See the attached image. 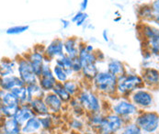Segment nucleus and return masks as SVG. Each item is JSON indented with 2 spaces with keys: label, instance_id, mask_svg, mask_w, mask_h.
<instances>
[{
  "label": "nucleus",
  "instance_id": "obj_1",
  "mask_svg": "<svg viewBox=\"0 0 159 134\" xmlns=\"http://www.w3.org/2000/svg\"><path fill=\"white\" fill-rule=\"evenodd\" d=\"M138 34L142 39L143 49L149 51L153 57L159 58V27L150 22L138 25Z\"/></svg>",
  "mask_w": 159,
  "mask_h": 134
},
{
  "label": "nucleus",
  "instance_id": "obj_2",
  "mask_svg": "<svg viewBox=\"0 0 159 134\" xmlns=\"http://www.w3.org/2000/svg\"><path fill=\"white\" fill-rule=\"evenodd\" d=\"M118 77L107 70L99 71L92 81V87L97 93L112 96L117 95Z\"/></svg>",
  "mask_w": 159,
  "mask_h": 134
},
{
  "label": "nucleus",
  "instance_id": "obj_3",
  "mask_svg": "<svg viewBox=\"0 0 159 134\" xmlns=\"http://www.w3.org/2000/svg\"><path fill=\"white\" fill-rule=\"evenodd\" d=\"M142 87H144V84L141 74L127 71L125 74L118 77L117 95L120 96L129 97L132 93Z\"/></svg>",
  "mask_w": 159,
  "mask_h": 134
},
{
  "label": "nucleus",
  "instance_id": "obj_4",
  "mask_svg": "<svg viewBox=\"0 0 159 134\" xmlns=\"http://www.w3.org/2000/svg\"><path fill=\"white\" fill-rule=\"evenodd\" d=\"M134 121L143 134H156L159 129V114L151 110H140Z\"/></svg>",
  "mask_w": 159,
  "mask_h": 134
},
{
  "label": "nucleus",
  "instance_id": "obj_5",
  "mask_svg": "<svg viewBox=\"0 0 159 134\" xmlns=\"http://www.w3.org/2000/svg\"><path fill=\"white\" fill-rule=\"evenodd\" d=\"M139 111L140 109L129 97H119L111 104V112L123 118L126 123L133 121Z\"/></svg>",
  "mask_w": 159,
  "mask_h": 134
},
{
  "label": "nucleus",
  "instance_id": "obj_6",
  "mask_svg": "<svg viewBox=\"0 0 159 134\" xmlns=\"http://www.w3.org/2000/svg\"><path fill=\"white\" fill-rule=\"evenodd\" d=\"M75 97L78 99L88 114L101 112L102 110L101 99L95 90L81 88Z\"/></svg>",
  "mask_w": 159,
  "mask_h": 134
},
{
  "label": "nucleus",
  "instance_id": "obj_7",
  "mask_svg": "<svg viewBox=\"0 0 159 134\" xmlns=\"http://www.w3.org/2000/svg\"><path fill=\"white\" fill-rule=\"evenodd\" d=\"M126 122L114 113L106 114L102 123L96 130L97 134H117L119 133Z\"/></svg>",
  "mask_w": 159,
  "mask_h": 134
},
{
  "label": "nucleus",
  "instance_id": "obj_8",
  "mask_svg": "<svg viewBox=\"0 0 159 134\" xmlns=\"http://www.w3.org/2000/svg\"><path fill=\"white\" fill-rule=\"evenodd\" d=\"M17 73L26 86L38 83V75L35 74L30 63L24 55H20L17 58Z\"/></svg>",
  "mask_w": 159,
  "mask_h": 134
},
{
  "label": "nucleus",
  "instance_id": "obj_9",
  "mask_svg": "<svg viewBox=\"0 0 159 134\" xmlns=\"http://www.w3.org/2000/svg\"><path fill=\"white\" fill-rule=\"evenodd\" d=\"M129 98L140 110H146L154 105V95L145 87L132 93Z\"/></svg>",
  "mask_w": 159,
  "mask_h": 134
},
{
  "label": "nucleus",
  "instance_id": "obj_10",
  "mask_svg": "<svg viewBox=\"0 0 159 134\" xmlns=\"http://www.w3.org/2000/svg\"><path fill=\"white\" fill-rule=\"evenodd\" d=\"M42 46L40 44H37V46H35L30 51L27 52L26 54H24V56L29 60V62L30 63L31 66L33 68L35 74L38 75V77L41 75L42 71L43 65H45V54H44V48L40 49Z\"/></svg>",
  "mask_w": 159,
  "mask_h": 134
},
{
  "label": "nucleus",
  "instance_id": "obj_11",
  "mask_svg": "<svg viewBox=\"0 0 159 134\" xmlns=\"http://www.w3.org/2000/svg\"><path fill=\"white\" fill-rule=\"evenodd\" d=\"M38 83L46 93L52 92L53 87H55V85L57 84V80H56L55 76L53 75L52 68L50 64L45 63V65H43L42 74L39 76Z\"/></svg>",
  "mask_w": 159,
  "mask_h": 134
},
{
  "label": "nucleus",
  "instance_id": "obj_12",
  "mask_svg": "<svg viewBox=\"0 0 159 134\" xmlns=\"http://www.w3.org/2000/svg\"><path fill=\"white\" fill-rule=\"evenodd\" d=\"M44 54L51 61H54L55 59L64 55V40L61 38H55L52 41H51L44 48Z\"/></svg>",
  "mask_w": 159,
  "mask_h": 134
},
{
  "label": "nucleus",
  "instance_id": "obj_13",
  "mask_svg": "<svg viewBox=\"0 0 159 134\" xmlns=\"http://www.w3.org/2000/svg\"><path fill=\"white\" fill-rule=\"evenodd\" d=\"M141 76L146 88L159 87V69L153 66L143 68Z\"/></svg>",
  "mask_w": 159,
  "mask_h": 134
},
{
  "label": "nucleus",
  "instance_id": "obj_14",
  "mask_svg": "<svg viewBox=\"0 0 159 134\" xmlns=\"http://www.w3.org/2000/svg\"><path fill=\"white\" fill-rule=\"evenodd\" d=\"M43 99H44V102L46 103L51 114L58 115L63 111L65 103L53 92L46 93Z\"/></svg>",
  "mask_w": 159,
  "mask_h": 134
},
{
  "label": "nucleus",
  "instance_id": "obj_15",
  "mask_svg": "<svg viewBox=\"0 0 159 134\" xmlns=\"http://www.w3.org/2000/svg\"><path fill=\"white\" fill-rule=\"evenodd\" d=\"M26 86L24 84L20 77L18 74H13L6 77H1V82H0V87L1 89L5 91H12L15 88L21 87Z\"/></svg>",
  "mask_w": 159,
  "mask_h": 134
},
{
  "label": "nucleus",
  "instance_id": "obj_16",
  "mask_svg": "<svg viewBox=\"0 0 159 134\" xmlns=\"http://www.w3.org/2000/svg\"><path fill=\"white\" fill-rule=\"evenodd\" d=\"M79 39L75 36H71L64 40V48H65V54L69 56L71 59H75L78 57L79 54Z\"/></svg>",
  "mask_w": 159,
  "mask_h": 134
},
{
  "label": "nucleus",
  "instance_id": "obj_17",
  "mask_svg": "<svg viewBox=\"0 0 159 134\" xmlns=\"http://www.w3.org/2000/svg\"><path fill=\"white\" fill-rule=\"evenodd\" d=\"M21 132V126L14 118H2L1 120V134H18Z\"/></svg>",
  "mask_w": 159,
  "mask_h": 134
},
{
  "label": "nucleus",
  "instance_id": "obj_18",
  "mask_svg": "<svg viewBox=\"0 0 159 134\" xmlns=\"http://www.w3.org/2000/svg\"><path fill=\"white\" fill-rule=\"evenodd\" d=\"M137 16L141 22H152L156 17V14L150 5V3H143L137 8Z\"/></svg>",
  "mask_w": 159,
  "mask_h": 134
},
{
  "label": "nucleus",
  "instance_id": "obj_19",
  "mask_svg": "<svg viewBox=\"0 0 159 134\" xmlns=\"http://www.w3.org/2000/svg\"><path fill=\"white\" fill-rule=\"evenodd\" d=\"M34 116L36 115L34 114L30 105L26 104V105H20L18 110L14 116V118L20 126H23L30 118H31Z\"/></svg>",
  "mask_w": 159,
  "mask_h": 134
},
{
  "label": "nucleus",
  "instance_id": "obj_20",
  "mask_svg": "<svg viewBox=\"0 0 159 134\" xmlns=\"http://www.w3.org/2000/svg\"><path fill=\"white\" fill-rule=\"evenodd\" d=\"M17 72V59H10L4 57L0 64V74L1 77H6L15 74Z\"/></svg>",
  "mask_w": 159,
  "mask_h": 134
},
{
  "label": "nucleus",
  "instance_id": "obj_21",
  "mask_svg": "<svg viewBox=\"0 0 159 134\" xmlns=\"http://www.w3.org/2000/svg\"><path fill=\"white\" fill-rule=\"evenodd\" d=\"M43 130L40 117L34 116L30 118L23 126H21V132L25 134H37Z\"/></svg>",
  "mask_w": 159,
  "mask_h": 134
},
{
  "label": "nucleus",
  "instance_id": "obj_22",
  "mask_svg": "<svg viewBox=\"0 0 159 134\" xmlns=\"http://www.w3.org/2000/svg\"><path fill=\"white\" fill-rule=\"evenodd\" d=\"M107 71L115 76L120 77L127 73V68L123 62L117 59H111L107 63Z\"/></svg>",
  "mask_w": 159,
  "mask_h": 134
},
{
  "label": "nucleus",
  "instance_id": "obj_23",
  "mask_svg": "<svg viewBox=\"0 0 159 134\" xmlns=\"http://www.w3.org/2000/svg\"><path fill=\"white\" fill-rule=\"evenodd\" d=\"M29 105L34 114L38 117H43L51 114L43 98H32Z\"/></svg>",
  "mask_w": 159,
  "mask_h": 134
},
{
  "label": "nucleus",
  "instance_id": "obj_24",
  "mask_svg": "<svg viewBox=\"0 0 159 134\" xmlns=\"http://www.w3.org/2000/svg\"><path fill=\"white\" fill-rule=\"evenodd\" d=\"M0 99H1V105L3 106H7V107H19L20 106V102L12 91L0 90Z\"/></svg>",
  "mask_w": 159,
  "mask_h": 134
},
{
  "label": "nucleus",
  "instance_id": "obj_25",
  "mask_svg": "<svg viewBox=\"0 0 159 134\" xmlns=\"http://www.w3.org/2000/svg\"><path fill=\"white\" fill-rule=\"evenodd\" d=\"M73 62H74V60L71 59L66 54H64L61 57L54 60V64L62 67L67 73L69 77H71L74 74V72L72 69L73 68Z\"/></svg>",
  "mask_w": 159,
  "mask_h": 134
},
{
  "label": "nucleus",
  "instance_id": "obj_26",
  "mask_svg": "<svg viewBox=\"0 0 159 134\" xmlns=\"http://www.w3.org/2000/svg\"><path fill=\"white\" fill-rule=\"evenodd\" d=\"M98 72H99V70L98 68V64H91V65H89L82 68L81 75L86 81L92 82Z\"/></svg>",
  "mask_w": 159,
  "mask_h": 134
},
{
  "label": "nucleus",
  "instance_id": "obj_27",
  "mask_svg": "<svg viewBox=\"0 0 159 134\" xmlns=\"http://www.w3.org/2000/svg\"><path fill=\"white\" fill-rule=\"evenodd\" d=\"M12 92L15 94V96H17L20 105H26V104H30V102L31 101V97L29 94V91L27 88V86H24L21 87H18L12 90Z\"/></svg>",
  "mask_w": 159,
  "mask_h": 134
},
{
  "label": "nucleus",
  "instance_id": "obj_28",
  "mask_svg": "<svg viewBox=\"0 0 159 134\" xmlns=\"http://www.w3.org/2000/svg\"><path fill=\"white\" fill-rule=\"evenodd\" d=\"M52 92H53L65 104H68L73 97L65 88L63 83H60V82H57V84L55 85V87H53Z\"/></svg>",
  "mask_w": 159,
  "mask_h": 134
},
{
  "label": "nucleus",
  "instance_id": "obj_29",
  "mask_svg": "<svg viewBox=\"0 0 159 134\" xmlns=\"http://www.w3.org/2000/svg\"><path fill=\"white\" fill-rule=\"evenodd\" d=\"M104 117H105V115L102 114V111L88 114V118H87L88 119V125L90 126L92 131L96 132V130L102 123Z\"/></svg>",
  "mask_w": 159,
  "mask_h": 134
},
{
  "label": "nucleus",
  "instance_id": "obj_30",
  "mask_svg": "<svg viewBox=\"0 0 159 134\" xmlns=\"http://www.w3.org/2000/svg\"><path fill=\"white\" fill-rule=\"evenodd\" d=\"M27 88H28L29 94L31 98H43L46 94V92L42 88V87L39 85V83L28 85Z\"/></svg>",
  "mask_w": 159,
  "mask_h": 134
},
{
  "label": "nucleus",
  "instance_id": "obj_31",
  "mask_svg": "<svg viewBox=\"0 0 159 134\" xmlns=\"http://www.w3.org/2000/svg\"><path fill=\"white\" fill-rule=\"evenodd\" d=\"M69 107L71 108L72 111L74 113V115L75 117H83L84 115H86V110L85 109L83 108V106L80 104V102L78 101V99L75 96V97H72V99L70 100V102L68 103Z\"/></svg>",
  "mask_w": 159,
  "mask_h": 134
},
{
  "label": "nucleus",
  "instance_id": "obj_32",
  "mask_svg": "<svg viewBox=\"0 0 159 134\" xmlns=\"http://www.w3.org/2000/svg\"><path fill=\"white\" fill-rule=\"evenodd\" d=\"M63 85H64V87L66 89V91L68 92L73 97L76 96L77 94L81 90L79 84L76 81L73 80V79H70V78H69L67 81H66L65 83H63Z\"/></svg>",
  "mask_w": 159,
  "mask_h": 134
},
{
  "label": "nucleus",
  "instance_id": "obj_33",
  "mask_svg": "<svg viewBox=\"0 0 159 134\" xmlns=\"http://www.w3.org/2000/svg\"><path fill=\"white\" fill-rule=\"evenodd\" d=\"M52 73H53V75L55 76L57 82H60V83H65L66 81H67L69 78V75L67 74V73L62 68L61 66L57 65H53L52 66Z\"/></svg>",
  "mask_w": 159,
  "mask_h": 134
},
{
  "label": "nucleus",
  "instance_id": "obj_34",
  "mask_svg": "<svg viewBox=\"0 0 159 134\" xmlns=\"http://www.w3.org/2000/svg\"><path fill=\"white\" fill-rule=\"evenodd\" d=\"M120 134H143L142 130L139 128V126L133 120L130 122H127L122 130L120 132Z\"/></svg>",
  "mask_w": 159,
  "mask_h": 134
},
{
  "label": "nucleus",
  "instance_id": "obj_35",
  "mask_svg": "<svg viewBox=\"0 0 159 134\" xmlns=\"http://www.w3.org/2000/svg\"><path fill=\"white\" fill-rule=\"evenodd\" d=\"M54 116L53 114H49L47 116L40 117L42 128L43 131H50L53 128L54 126Z\"/></svg>",
  "mask_w": 159,
  "mask_h": 134
},
{
  "label": "nucleus",
  "instance_id": "obj_36",
  "mask_svg": "<svg viewBox=\"0 0 159 134\" xmlns=\"http://www.w3.org/2000/svg\"><path fill=\"white\" fill-rule=\"evenodd\" d=\"M30 27L29 25H17V26H12L7 29L6 33L7 35H20L29 30Z\"/></svg>",
  "mask_w": 159,
  "mask_h": 134
},
{
  "label": "nucleus",
  "instance_id": "obj_37",
  "mask_svg": "<svg viewBox=\"0 0 159 134\" xmlns=\"http://www.w3.org/2000/svg\"><path fill=\"white\" fill-rule=\"evenodd\" d=\"M20 107V106H19ZM19 107H7V106H0V113L1 117L4 118H14L16 112L18 110Z\"/></svg>",
  "mask_w": 159,
  "mask_h": 134
},
{
  "label": "nucleus",
  "instance_id": "obj_38",
  "mask_svg": "<svg viewBox=\"0 0 159 134\" xmlns=\"http://www.w3.org/2000/svg\"><path fill=\"white\" fill-rule=\"evenodd\" d=\"M69 127L75 132H81L83 131L85 124L83 122V120L81 119V118L79 117H75L73 118L70 121H69Z\"/></svg>",
  "mask_w": 159,
  "mask_h": 134
},
{
  "label": "nucleus",
  "instance_id": "obj_39",
  "mask_svg": "<svg viewBox=\"0 0 159 134\" xmlns=\"http://www.w3.org/2000/svg\"><path fill=\"white\" fill-rule=\"evenodd\" d=\"M73 72L74 74H81V72H82V65L79 61V58H75L74 59V62H73Z\"/></svg>",
  "mask_w": 159,
  "mask_h": 134
},
{
  "label": "nucleus",
  "instance_id": "obj_40",
  "mask_svg": "<svg viewBox=\"0 0 159 134\" xmlns=\"http://www.w3.org/2000/svg\"><path fill=\"white\" fill-rule=\"evenodd\" d=\"M88 19H89V15H88V13H84V15L75 22V26H77V27H84L85 26V24H87V20H88Z\"/></svg>",
  "mask_w": 159,
  "mask_h": 134
},
{
  "label": "nucleus",
  "instance_id": "obj_41",
  "mask_svg": "<svg viewBox=\"0 0 159 134\" xmlns=\"http://www.w3.org/2000/svg\"><path fill=\"white\" fill-rule=\"evenodd\" d=\"M95 53H96V56H97V59H98V64L105 61V54L102 52V51H100V50H96V51H95Z\"/></svg>",
  "mask_w": 159,
  "mask_h": 134
},
{
  "label": "nucleus",
  "instance_id": "obj_42",
  "mask_svg": "<svg viewBox=\"0 0 159 134\" xmlns=\"http://www.w3.org/2000/svg\"><path fill=\"white\" fill-rule=\"evenodd\" d=\"M150 5H151L152 8H153V10H154L156 16H157V15H159V0H155V1H153V2H151Z\"/></svg>",
  "mask_w": 159,
  "mask_h": 134
},
{
  "label": "nucleus",
  "instance_id": "obj_43",
  "mask_svg": "<svg viewBox=\"0 0 159 134\" xmlns=\"http://www.w3.org/2000/svg\"><path fill=\"white\" fill-rule=\"evenodd\" d=\"M84 13H85V12L80 11V10H79V11H77V12H76L73 17H72V19H71V21H72V23H75V22H76V21H77V20H78L82 16H83V15H84Z\"/></svg>",
  "mask_w": 159,
  "mask_h": 134
},
{
  "label": "nucleus",
  "instance_id": "obj_44",
  "mask_svg": "<svg viewBox=\"0 0 159 134\" xmlns=\"http://www.w3.org/2000/svg\"><path fill=\"white\" fill-rule=\"evenodd\" d=\"M89 0H82L80 3V11L86 12V9L88 8L89 6Z\"/></svg>",
  "mask_w": 159,
  "mask_h": 134
},
{
  "label": "nucleus",
  "instance_id": "obj_45",
  "mask_svg": "<svg viewBox=\"0 0 159 134\" xmlns=\"http://www.w3.org/2000/svg\"><path fill=\"white\" fill-rule=\"evenodd\" d=\"M60 21H61V24H62V28L64 29H68L69 27H70V25H71V23H72V21H70L68 20H66V19H62Z\"/></svg>",
  "mask_w": 159,
  "mask_h": 134
},
{
  "label": "nucleus",
  "instance_id": "obj_46",
  "mask_svg": "<svg viewBox=\"0 0 159 134\" xmlns=\"http://www.w3.org/2000/svg\"><path fill=\"white\" fill-rule=\"evenodd\" d=\"M102 37H103V40L106 42H110V37H109V31H108V29H104L102 31Z\"/></svg>",
  "mask_w": 159,
  "mask_h": 134
},
{
  "label": "nucleus",
  "instance_id": "obj_47",
  "mask_svg": "<svg viewBox=\"0 0 159 134\" xmlns=\"http://www.w3.org/2000/svg\"><path fill=\"white\" fill-rule=\"evenodd\" d=\"M86 51H88V52H95V51H96V49H95V47L93 46V44H90V43H87L86 44Z\"/></svg>",
  "mask_w": 159,
  "mask_h": 134
},
{
  "label": "nucleus",
  "instance_id": "obj_48",
  "mask_svg": "<svg viewBox=\"0 0 159 134\" xmlns=\"http://www.w3.org/2000/svg\"><path fill=\"white\" fill-rule=\"evenodd\" d=\"M80 134H97V133H96V132H94V131H88V132H81Z\"/></svg>",
  "mask_w": 159,
  "mask_h": 134
},
{
  "label": "nucleus",
  "instance_id": "obj_49",
  "mask_svg": "<svg viewBox=\"0 0 159 134\" xmlns=\"http://www.w3.org/2000/svg\"><path fill=\"white\" fill-rule=\"evenodd\" d=\"M139 1H141L142 3H151L155 0H139Z\"/></svg>",
  "mask_w": 159,
  "mask_h": 134
},
{
  "label": "nucleus",
  "instance_id": "obj_50",
  "mask_svg": "<svg viewBox=\"0 0 159 134\" xmlns=\"http://www.w3.org/2000/svg\"><path fill=\"white\" fill-rule=\"evenodd\" d=\"M120 20H121V17L120 16L119 18H117V19H114V21H115V22H119V21H120Z\"/></svg>",
  "mask_w": 159,
  "mask_h": 134
},
{
  "label": "nucleus",
  "instance_id": "obj_51",
  "mask_svg": "<svg viewBox=\"0 0 159 134\" xmlns=\"http://www.w3.org/2000/svg\"><path fill=\"white\" fill-rule=\"evenodd\" d=\"M18 134H25V133H23L22 132H20V133H18Z\"/></svg>",
  "mask_w": 159,
  "mask_h": 134
},
{
  "label": "nucleus",
  "instance_id": "obj_52",
  "mask_svg": "<svg viewBox=\"0 0 159 134\" xmlns=\"http://www.w3.org/2000/svg\"><path fill=\"white\" fill-rule=\"evenodd\" d=\"M157 134H159V129H158V131H157Z\"/></svg>",
  "mask_w": 159,
  "mask_h": 134
}]
</instances>
